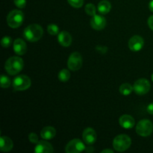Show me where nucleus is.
I'll return each mask as SVG.
<instances>
[{"mask_svg": "<svg viewBox=\"0 0 153 153\" xmlns=\"http://www.w3.org/2000/svg\"><path fill=\"white\" fill-rule=\"evenodd\" d=\"M133 91H134L133 86H131V85L128 83H124L123 84V85H121V86L120 87L119 89L120 93L123 96L130 95Z\"/></svg>", "mask_w": 153, "mask_h": 153, "instance_id": "aec40b11", "label": "nucleus"}, {"mask_svg": "<svg viewBox=\"0 0 153 153\" xmlns=\"http://www.w3.org/2000/svg\"><path fill=\"white\" fill-rule=\"evenodd\" d=\"M13 143L10 137L7 136H1L0 139V150L1 152H10L13 149Z\"/></svg>", "mask_w": 153, "mask_h": 153, "instance_id": "f3484780", "label": "nucleus"}, {"mask_svg": "<svg viewBox=\"0 0 153 153\" xmlns=\"http://www.w3.org/2000/svg\"><path fill=\"white\" fill-rule=\"evenodd\" d=\"M85 10L87 14L91 16H94L96 14V11H97L95 5L94 4H92V3H88V4H87L85 5Z\"/></svg>", "mask_w": 153, "mask_h": 153, "instance_id": "5701e85b", "label": "nucleus"}, {"mask_svg": "<svg viewBox=\"0 0 153 153\" xmlns=\"http://www.w3.org/2000/svg\"><path fill=\"white\" fill-rule=\"evenodd\" d=\"M152 81L153 82V74L152 75Z\"/></svg>", "mask_w": 153, "mask_h": 153, "instance_id": "72a5a7b5", "label": "nucleus"}, {"mask_svg": "<svg viewBox=\"0 0 153 153\" xmlns=\"http://www.w3.org/2000/svg\"><path fill=\"white\" fill-rule=\"evenodd\" d=\"M15 5L19 8H24L26 5V0H13Z\"/></svg>", "mask_w": 153, "mask_h": 153, "instance_id": "cd10ccee", "label": "nucleus"}, {"mask_svg": "<svg viewBox=\"0 0 153 153\" xmlns=\"http://www.w3.org/2000/svg\"><path fill=\"white\" fill-rule=\"evenodd\" d=\"M31 79L26 75L17 76L13 81V89L17 91H22L28 90L31 87Z\"/></svg>", "mask_w": 153, "mask_h": 153, "instance_id": "39448f33", "label": "nucleus"}, {"mask_svg": "<svg viewBox=\"0 0 153 153\" xmlns=\"http://www.w3.org/2000/svg\"><path fill=\"white\" fill-rule=\"evenodd\" d=\"M82 138L84 142L88 145L94 144L97 140V132L92 128H87L82 133Z\"/></svg>", "mask_w": 153, "mask_h": 153, "instance_id": "f8f14e48", "label": "nucleus"}, {"mask_svg": "<svg viewBox=\"0 0 153 153\" xmlns=\"http://www.w3.org/2000/svg\"><path fill=\"white\" fill-rule=\"evenodd\" d=\"M90 23H91V27L94 29L100 31V30L104 29L105 27L106 19L104 16H101V15L95 14L92 16Z\"/></svg>", "mask_w": 153, "mask_h": 153, "instance_id": "9b49d317", "label": "nucleus"}, {"mask_svg": "<svg viewBox=\"0 0 153 153\" xmlns=\"http://www.w3.org/2000/svg\"><path fill=\"white\" fill-rule=\"evenodd\" d=\"M146 110H147V112L149 114L153 115V102L149 104V105L147 106Z\"/></svg>", "mask_w": 153, "mask_h": 153, "instance_id": "7c9ffc66", "label": "nucleus"}, {"mask_svg": "<svg viewBox=\"0 0 153 153\" xmlns=\"http://www.w3.org/2000/svg\"><path fill=\"white\" fill-rule=\"evenodd\" d=\"M24 21V13L19 10H13L7 14V23L10 28H16L20 26Z\"/></svg>", "mask_w": 153, "mask_h": 153, "instance_id": "20e7f679", "label": "nucleus"}, {"mask_svg": "<svg viewBox=\"0 0 153 153\" xmlns=\"http://www.w3.org/2000/svg\"><path fill=\"white\" fill-rule=\"evenodd\" d=\"M147 23L149 27L150 28V29H152L153 31V15H152V16H150L148 18Z\"/></svg>", "mask_w": 153, "mask_h": 153, "instance_id": "c756f323", "label": "nucleus"}, {"mask_svg": "<svg viewBox=\"0 0 153 153\" xmlns=\"http://www.w3.org/2000/svg\"><path fill=\"white\" fill-rule=\"evenodd\" d=\"M54 151L52 144L46 140H40L36 144L34 147V152L36 153H51Z\"/></svg>", "mask_w": 153, "mask_h": 153, "instance_id": "ddd939ff", "label": "nucleus"}, {"mask_svg": "<svg viewBox=\"0 0 153 153\" xmlns=\"http://www.w3.org/2000/svg\"><path fill=\"white\" fill-rule=\"evenodd\" d=\"M67 1H68L70 5L75 8H79V7H82L84 4V0H67Z\"/></svg>", "mask_w": 153, "mask_h": 153, "instance_id": "a878e982", "label": "nucleus"}, {"mask_svg": "<svg viewBox=\"0 0 153 153\" xmlns=\"http://www.w3.org/2000/svg\"><path fill=\"white\" fill-rule=\"evenodd\" d=\"M47 31L51 35H57L59 34V28L55 24H49L47 26Z\"/></svg>", "mask_w": 153, "mask_h": 153, "instance_id": "b1692460", "label": "nucleus"}, {"mask_svg": "<svg viewBox=\"0 0 153 153\" xmlns=\"http://www.w3.org/2000/svg\"><path fill=\"white\" fill-rule=\"evenodd\" d=\"M85 149V143L80 139H73L70 140L65 147V151L67 153H79Z\"/></svg>", "mask_w": 153, "mask_h": 153, "instance_id": "1a4fd4ad", "label": "nucleus"}, {"mask_svg": "<svg viewBox=\"0 0 153 153\" xmlns=\"http://www.w3.org/2000/svg\"><path fill=\"white\" fill-rule=\"evenodd\" d=\"M153 131V124L149 120H141L136 126V133L140 137H148Z\"/></svg>", "mask_w": 153, "mask_h": 153, "instance_id": "423d86ee", "label": "nucleus"}, {"mask_svg": "<svg viewBox=\"0 0 153 153\" xmlns=\"http://www.w3.org/2000/svg\"><path fill=\"white\" fill-rule=\"evenodd\" d=\"M24 67V61L18 56L9 58L4 64V70L10 76H14L22 71Z\"/></svg>", "mask_w": 153, "mask_h": 153, "instance_id": "f03ea898", "label": "nucleus"}, {"mask_svg": "<svg viewBox=\"0 0 153 153\" xmlns=\"http://www.w3.org/2000/svg\"><path fill=\"white\" fill-rule=\"evenodd\" d=\"M58 41L60 45L64 47H68L71 45L73 38H72L71 34L68 31H62L58 34Z\"/></svg>", "mask_w": 153, "mask_h": 153, "instance_id": "dca6fc26", "label": "nucleus"}, {"mask_svg": "<svg viewBox=\"0 0 153 153\" xmlns=\"http://www.w3.org/2000/svg\"><path fill=\"white\" fill-rule=\"evenodd\" d=\"M131 145V139L126 134H119L113 140V147L117 152H124Z\"/></svg>", "mask_w": 153, "mask_h": 153, "instance_id": "7ed1b4c3", "label": "nucleus"}, {"mask_svg": "<svg viewBox=\"0 0 153 153\" xmlns=\"http://www.w3.org/2000/svg\"><path fill=\"white\" fill-rule=\"evenodd\" d=\"M119 123L121 127L126 129H130L134 126L135 120L134 118L128 114H124L121 116L119 119Z\"/></svg>", "mask_w": 153, "mask_h": 153, "instance_id": "2eb2a0df", "label": "nucleus"}, {"mask_svg": "<svg viewBox=\"0 0 153 153\" xmlns=\"http://www.w3.org/2000/svg\"><path fill=\"white\" fill-rule=\"evenodd\" d=\"M58 79L61 82H68L69 79H70V73L68 70L66 69H62L61 71L58 73Z\"/></svg>", "mask_w": 153, "mask_h": 153, "instance_id": "412c9836", "label": "nucleus"}, {"mask_svg": "<svg viewBox=\"0 0 153 153\" xmlns=\"http://www.w3.org/2000/svg\"><path fill=\"white\" fill-rule=\"evenodd\" d=\"M67 66L72 71H77L80 70L82 66V58L81 54L78 52H73L69 57Z\"/></svg>", "mask_w": 153, "mask_h": 153, "instance_id": "0eeeda50", "label": "nucleus"}, {"mask_svg": "<svg viewBox=\"0 0 153 153\" xmlns=\"http://www.w3.org/2000/svg\"><path fill=\"white\" fill-rule=\"evenodd\" d=\"M43 34V28L38 24L28 25L23 31V37L29 42H37L42 38Z\"/></svg>", "mask_w": 153, "mask_h": 153, "instance_id": "f257e3e1", "label": "nucleus"}, {"mask_svg": "<svg viewBox=\"0 0 153 153\" xmlns=\"http://www.w3.org/2000/svg\"><path fill=\"white\" fill-rule=\"evenodd\" d=\"M28 140L31 143H34V144H37L39 141L38 137H37V134H35V133H30L28 134Z\"/></svg>", "mask_w": 153, "mask_h": 153, "instance_id": "bb28decb", "label": "nucleus"}, {"mask_svg": "<svg viewBox=\"0 0 153 153\" xmlns=\"http://www.w3.org/2000/svg\"><path fill=\"white\" fill-rule=\"evenodd\" d=\"M96 50L98 52H100V53L105 54L108 52V48L106 47V46H100V45H99V46H97V47H96Z\"/></svg>", "mask_w": 153, "mask_h": 153, "instance_id": "c85d7f7f", "label": "nucleus"}, {"mask_svg": "<svg viewBox=\"0 0 153 153\" xmlns=\"http://www.w3.org/2000/svg\"><path fill=\"white\" fill-rule=\"evenodd\" d=\"M143 46H144V40L143 37L139 35L133 36L128 41V48L132 52H139L143 49Z\"/></svg>", "mask_w": 153, "mask_h": 153, "instance_id": "9d476101", "label": "nucleus"}, {"mask_svg": "<svg viewBox=\"0 0 153 153\" xmlns=\"http://www.w3.org/2000/svg\"><path fill=\"white\" fill-rule=\"evenodd\" d=\"M13 49L17 55H23L27 52V45L22 39L17 38L13 41Z\"/></svg>", "mask_w": 153, "mask_h": 153, "instance_id": "4468645a", "label": "nucleus"}, {"mask_svg": "<svg viewBox=\"0 0 153 153\" xmlns=\"http://www.w3.org/2000/svg\"><path fill=\"white\" fill-rule=\"evenodd\" d=\"M111 9V4L108 0H102L97 6V10L102 14H107Z\"/></svg>", "mask_w": 153, "mask_h": 153, "instance_id": "6ab92c4d", "label": "nucleus"}, {"mask_svg": "<svg viewBox=\"0 0 153 153\" xmlns=\"http://www.w3.org/2000/svg\"><path fill=\"white\" fill-rule=\"evenodd\" d=\"M149 8L151 11L153 12V0H151L149 3Z\"/></svg>", "mask_w": 153, "mask_h": 153, "instance_id": "2f4dec72", "label": "nucleus"}, {"mask_svg": "<svg viewBox=\"0 0 153 153\" xmlns=\"http://www.w3.org/2000/svg\"><path fill=\"white\" fill-rule=\"evenodd\" d=\"M150 83L146 79H140L134 82L133 85L134 91L137 95H145L150 90Z\"/></svg>", "mask_w": 153, "mask_h": 153, "instance_id": "6e6552de", "label": "nucleus"}, {"mask_svg": "<svg viewBox=\"0 0 153 153\" xmlns=\"http://www.w3.org/2000/svg\"><path fill=\"white\" fill-rule=\"evenodd\" d=\"M0 84H1V88H8L10 86V79L5 75H1V79H0Z\"/></svg>", "mask_w": 153, "mask_h": 153, "instance_id": "4be33fe9", "label": "nucleus"}, {"mask_svg": "<svg viewBox=\"0 0 153 153\" xmlns=\"http://www.w3.org/2000/svg\"><path fill=\"white\" fill-rule=\"evenodd\" d=\"M55 134H56V130L52 126H46L40 131V136L44 140H51L55 137Z\"/></svg>", "mask_w": 153, "mask_h": 153, "instance_id": "a211bd4d", "label": "nucleus"}, {"mask_svg": "<svg viewBox=\"0 0 153 153\" xmlns=\"http://www.w3.org/2000/svg\"><path fill=\"white\" fill-rule=\"evenodd\" d=\"M101 152H102V153H105V152H110V153H113L114 152V151L113 150H111V149H104V150H102V151Z\"/></svg>", "mask_w": 153, "mask_h": 153, "instance_id": "473e14b6", "label": "nucleus"}, {"mask_svg": "<svg viewBox=\"0 0 153 153\" xmlns=\"http://www.w3.org/2000/svg\"><path fill=\"white\" fill-rule=\"evenodd\" d=\"M12 44V38L9 36H5V37H2L1 40V45L2 47L4 48H8L10 47V45Z\"/></svg>", "mask_w": 153, "mask_h": 153, "instance_id": "393cba45", "label": "nucleus"}]
</instances>
